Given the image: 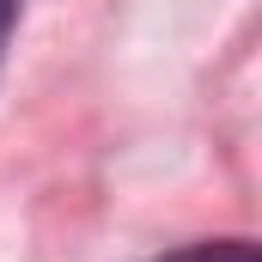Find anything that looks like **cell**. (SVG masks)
Here are the masks:
<instances>
[{
  "label": "cell",
  "instance_id": "1",
  "mask_svg": "<svg viewBox=\"0 0 262 262\" xmlns=\"http://www.w3.org/2000/svg\"><path fill=\"white\" fill-rule=\"evenodd\" d=\"M152 262H262V250L250 238H213V244H189V250H171Z\"/></svg>",
  "mask_w": 262,
  "mask_h": 262
},
{
  "label": "cell",
  "instance_id": "2",
  "mask_svg": "<svg viewBox=\"0 0 262 262\" xmlns=\"http://www.w3.org/2000/svg\"><path fill=\"white\" fill-rule=\"evenodd\" d=\"M12 18H18V0H0V55H6V37H12Z\"/></svg>",
  "mask_w": 262,
  "mask_h": 262
}]
</instances>
